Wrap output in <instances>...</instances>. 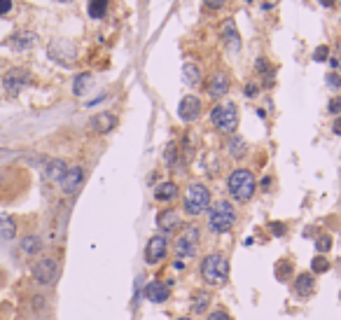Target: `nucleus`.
<instances>
[{"mask_svg": "<svg viewBox=\"0 0 341 320\" xmlns=\"http://www.w3.org/2000/svg\"><path fill=\"white\" fill-rule=\"evenodd\" d=\"M208 217H206V227H208L210 234H227L231 232V227L236 225L238 215H236V208L231 206V201L220 199L215 201L213 206H208Z\"/></svg>", "mask_w": 341, "mask_h": 320, "instance_id": "nucleus-1", "label": "nucleus"}, {"mask_svg": "<svg viewBox=\"0 0 341 320\" xmlns=\"http://www.w3.org/2000/svg\"><path fill=\"white\" fill-rule=\"evenodd\" d=\"M199 276L206 285L220 287L229 281V260L222 253H210L206 255L201 264H199Z\"/></svg>", "mask_w": 341, "mask_h": 320, "instance_id": "nucleus-2", "label": "nucleus"}, {"mask_svg": "<svg viewBox=\"0 0 341 320\" xmlns=\"http://www.w3.org/2000/svg\"><path fill=\"white\" fill-rule=\"evenodd\" d=\"M255 189H257V180L250 168H236L227 178V192L236 204H248L255 196Z\"/></svg>", "mask_w": 341, "mask_h": 320, "instance_id": "nucleus-3", "label": "nucleus"}, {"mask_svg": "<svg viewBox=\"0 0 341 320\" xmlns=\"http://www.w3.org/2000/svg\"><path fill=\"white\" fill-rule=\"evenodd\" d=\"M210 206V189L201 182H192L187 185L185 194H182V210L187 213L189 217L204 215Z\"/></svg>", "mask_w": 341, "mask_h": 320, "instance_id": "nucleus-4", "label": "nucleus"}, {"mask_svg": "<svg viewBox=\"0 0 341 320\" xmlns=\"http://www.w3.org/2000/svg\"><path fill=\"white\" fill-rule=\"evenodd\" d=\"M210 124L220 133H236L238 129V108L234 101H227V103H220L215 105L213 110H210Z\"/></svg>", "mask_w": 341, "mask_h": 320, "instance_id": "nucleus-5", "label": "nucleus"}, {"mask_svg": "<svg viewBox=\"0 0 341 320\" xmlns=\"http://www.w3.org/2000/svg\"><path fill=\"white\" fill-rule=\"evenodd\" d=\"M199 243H201V232H199V227L187 225V227H182V232L178 234L173 248H176V255L180 257V260H189V257L197 255Z\"/></svg>", "mask_w": 341, "mask_h": 320, "instance_id": "nucleus-6", "label": "nucleus"}, {"mask_svg": "<svg viewBox=\"0 0 341 320\" xmlns=\"http://www.w3.org/2000/svg\"><path fill=\"white\" fill-rule=\"evenodd\" d=\"M28 84H31V72L26 68H12L3 75V87L10 96L21 94V89H26Z\"/></svg>", "mask_w": 341, "mask_h": 320, "instance_id": "nucleus-7", "label": "nucleus"}, {"mask_svg": "<svg viewBox=\"0 0 341 320\" xmlns=\"http://www.w3.org/2000/svg\"><path fill=\"white\" fill-rule=\"evenodd\" d=\"M33 278L40 285H52L59 278V262L54 257H42L40 262H35L33 266Z\"/></svg>", "mask_w": 341, "mask_h": 320, "instance_id": "nucleus-8", "label": "nucleus"}, {"mask_svg": "<svg viewBox=\"0 0 341 320\" xmlns=\"http://www.w3.org/2000/svg\"><path fill=\"white\" fill-rule=\"evenodd\" d=\"M50 59L61 63V66H70L77 59V50L70 40H54L50 44Z\"/></svg>", "mask_w": 341, "mask_h": 320, "instance_id": "nucleus-9", "label": "nucleus"}, {"mask_svg": "<svg viewBox=\"0 0 341 320\" xmlns=\"http://www.w3.org/2000/svg\"><path fill=\"white\" fill-rule=\"evenodd\" d=\"M168 255V241H166L164 234H154L152 238L145 245V262L148 264H159V262L166 260Z\"/></svg>", "mask_w": 341, "mask_h": 320, "instance_id": "nucleus-10", "label": "nucleus"}, {"mask_svg": "<svg viewBox=\"0 0 341 320\" xmlns=\"http://www.w3.org/2000/svg\"><path fill=\"white\" fill-rule=\"evenodd\" d=\"M201 112H204V103H201V99L194 94L185 96V99L178 103V117H180L182 121H197L199 117H201Z\"/></svg>", "mask_w": 341, "mask_h": 320, "instance_id": "nucleus-11", "label": "nucleus"}, {"mask_svg": "<svg viewBox=\"0 0 341 320\" xmlns=\"http://www.w3.org/2000/svg\"><path fill=\"white\" fill-rule=\"evenodd\" d=\"M229 87H231L229 75H227V72H222V70H217V72H213V75L208 78V84H206V94H208L213 101H217V99H222V96H227Z\"/></svg>", "mask_w": 341, "mask_h": 320, "instance_id": "nucleus-12", "label": "nucleus"}, {"mask_svg": "<svg viewBox=\"0 0 341 320\" xmlns=\"http://www.w3.org/2000/svg\"><path fill=\"white\" fill-rule=\"evenodd\" d=\"M82 182H84V168L82 166H72L61 180V189H63V194L70 196V194H77V189L82 187Z\"/></svg>", "mask_w": 341, "mask_h": 320, "instance_id": "nucleus-13", "label": "nucleus"}, {"mask_svg": "<svg viewBox=\"0 0 341 320\" xmlns=\"http://www.w3.org/2000/svg\"><path fill=\"white\" fill-rule=\"evenodd\" d=\"M115 127H117V117L112 112H99V115H94L89 119V129L94 133H101V136L110 133Z\"/></svg>", "mask_w": 341, "mask_h": 320, "instance_id": "nucleus-14", "label": "nucleus"}, {"mask_svg": "<svg viewBox=\"0 0 341 320\" xmlns=\"http://www.w3.org/2000/svg\"><path fill=\"white\" fill-rule=\"evenodd\" d=\"M170 297V287L161 281H152L150 285H145V299L150 304H164Z\"/></svg>", "mask_w": 341, "mask_h": 320, "instance_id": "nucleus-15", "label": "nucleus"}, {"mask_svg": "<svg viewBox=\"0 0 341 320\" xmlns=\"http://www.w3.org/2000/svg\"><path fill=\"white\" fill-rule=\"evenodd\" d=\"M222 40H225L229 52H234V54L241 52V35H238V31H236L234 19H227V21L222 23Z\"/></svg>", "mask_w": 341, "mask_h": 320, "instance_id": "nucleus-16", "label": "nucleus"}, {"mask_svg": "<svg viewBox=\"0 0 341 320\" xmlns=\"http://www.w3.org/2000/svg\"><path fill=\"white\" fill-rule=\"evenodd\" d=\"M292 290H295V294H297L299 299H306L311 297V294L315 292V278L313 274H299L297 278H295V285H292Z\"/></svg>", "mask_w": 341, "mask_h": 320, "instance_id": "nucleus-17", "label": "nucleus"}, {"mask_svg": "<svg viewBox=\"0 0 341 320\" xmlns=\"http://www.w3.org/2000/svg\"><path fill=\"white\" fill-rule=\"evenodd\" d=\"M66 171H68V164L63 159H50L47 164H44L42 176H44L47 182H61L63 176H66Z\"/></svg>", "mask_w": 341, "mask_h": 320, "instance_id": "nucleus-18", "label": "nucleus"}, {"mask_svg": "<svg viewBox=\"0 0 341 320\" xmlns=\"http://www.w3.org/2000/svg\"><path fill=\"white\" fill-rule=\"evenodd\" d=\"M157 227L161 232H173L176 227H180V213L176 208H166L157 213Z\"/></svg>", "mask_w": 341, "mask_h": 320, "instance_id": "nucleus-19", "label": "nucleus"}, {"mask_svg": "<svg viewBox=\"0 0 341 320\" xmlns=\"http://www.w3.org/2000/svg\"><path fill=\"white\" fill-rule=\"evenodd\" d=\"M35 42H38V35H35L33 31H19L17 35H12V38L7 40V44H10L12 50H17V52L31 50Z\"/></svg>", "mask_w": 341, "mask_h": 320, "instance_id": "nucleus-20", "label": "nucleus"}, {"mask_svg": "<svg viewBox=\"0 0 341 320\" xmlns=\"http://www.w3.org/2000/svg\"><path fill=\"white\" fill-rule=\"evenodd\" d=\"M154 199L161 201V204H170V201H176L178 199V185L176 182H159L157 185V189H154Z\"/></svg>", "mask_w": 341, "mask_h": 320, "instance_id": "nucleus-21", "label": "nucleus"}, {"mask_svg": "<svg viewBox=\"0 0 341 320\" xmlns=\"http://www.w3.org/2000/svg\"><path fill=\"white\" fill-rule=\"evenodd\" d=\"M210 302H213V294L208 292V290H197V292L192 294V304H189V309H192V313H208V306Z\"/></svg>", "mask_w": 341, "mask_h": 320, "instance_id": "nucleus-22", "label": "nucleus"}, {"mask_svg": "<svg viewBox=\"0 0 341 320\" xmlns=\"http://www.w3.org/2000/svg\"><path fill=\"white\" fill-rule=\"evenodd\" d=\"M227 152H229L234 159H243L248 155V143L243 136H236V133H231L229 140H227Z\"/></svg>", "mask_w": 341, "mask_h": 320, "instance_id": "nucleus-23", "label": "nucleus"}, {"mask_svg": "<svg viewBox=\"0 0 341 320\" xmlns=\"http://www.w3.org/2000/svg\"><path fill=\"white\" fill-rule=\"evenodd\" d=\"M19 248H21L23 255H38L42 250V238L35 236V234H28V236H23L19 241Z\"/></svg>", "mask_w": 341, "mask_h": 320, "instance_id": "nucleus-24", "label": "nucleus"}, {"mask_svg": "<svg viewBox=\"0 0 341 320\" xmlns=\"http://www.w3.org/2000/svg\"><path fill=\"white\" fill-rule=\"evenodd\" d=\"M94 84V78H91V72H80L75 80H72V94L75 96H84L91 89Z\"/></svg>", "mask_w": 341, "mask_h": 320, "instance_id": "nucleus-25", "label": "nucleus"}, {"mask_svg": "<svg viewBox=\"0 0 341 320\" xmlns=\"http://www.w3.org/2000/svg\"><path fill=\"white\" fill-rule=\"evenodd\" d=\"M182 80H185L187 87H197L201 82V68L197 63H185L182 66Z\"/></svg>", "mask_w": 341, "mask_h": 320, "instance_id": "nucleus-26", "label": "nucleus"}, {"mask_svg": "<svg viewBox=\"0 0 341 320\" xmlns=\"http://www.w3.org/2000/svg\"><path fill=\"white\" fill-rule=\"evenodd\" d=\"M14 236H17V222H14V217L3 215L0 217V238L10 241V238H14Z\"/></svg>", "mask_w": 341, "mask_h": 320, "instance_id": "nucleus-27", "label": "nucleus"}, {"mask_svg": "<svg viewBox=\"0 0 341 320\" xmlns=\"http://www.w3.org/2000/svg\"><path fill=\"white\" fill-rule=\"evenodd\" d=\"M108 0H89V5H87V12H89V17L91 19H103L105 14H108Z\"/></svg>", "mask_w": 341, "mask_h": 320, "instance_id": "nucleus-28", "label": "nucleus"}, {"mask_svg": "<svg viewBox=\"0 0 341 320\" xmlns=\"http://www.w3.org/2000/svg\"><path fill=\"white\" fill-rule=\"evenodd\" d=\"M315 250H318L320 255L330 253V250H332V236H330V234H320V236L315 238Z\"/></svg>", "mask_w": 341, "mask_h": 320, "instance_id": "nucleus-29", "label": "nucleus"}, {"mask_svg": "<svg viewBox=\"0 0 341 320\" xmlns=\"http://www.w3.org/2000/svg\"><path fill=\"white\" fill-rule=\"evenodd\" d=\"M311 269H313V274H325V271H330V262L325 260L323 255H315L311 260Z\"/></svg>", "mask_w": 341, "mask_h": 320, "instance_id": "nucleus-30", "label": "nucleus"}, {"mask_svg": "<svg viewBox=\"0 0 341 320\" xmlns=\"http://www.w3.org/2000/svg\"><path fill=\"white\" fill-rule=\"evenodd\" d=\"M327 59H330V47H327V44H320V47H315V52H313V61H315V63H325Z\"/></svg>", "mask_w": 341, "mask_h": 320, "instance_id": "nucleus-31", "label": "nucleus"}, {"mask_svg": "<svg viewBox=\"0 0 341 320\" xmlns=\"http://www.w3.org/2000/svg\"><path fill=\"white\" fill-rule=\"evenodd\" d=\"M206 320H234L225 309H215V311H208L206 313Z\"/></svg>", "mask_w": 341, "mask_h": 320, "instance_id": "nucleus-32", "label": "nucleus"}, {"mask_svg": "<svg viewBox=\"0 0 341 320\" xmlns=\"http://www.w3.org/2000/svg\"><path fill=\"white\" fill-rule=\"evenodd\" d=\"M325 82H327V87H330V89H341V78L336 75V72L325 75Z\"/></svg>", "mask_w": 341, "mask_h": 320, "instance_id": "nucleus-33", "label": "nucleus"}, {"mask_svg": "<svg viewBox=\"0 0 341 320\" xmlns=\"http://www.w3.org/2000/svg\"><path fill=\"white\" fill-rule=\"evenodd\" d=\"M327 110H330L332 115L339 117V115H341V99H332V101H330V105H327Z\"/></svg>", "mask_w": 341, "mask_h": 320, "instance_id": "nucleus-34", "label": "nucleus"}, {"mask_svg": "<svg viewBox=\"0 0 341 320\" xmlns=\"http://www.w3.org/2000/svg\"><path fill=\"white\" fill-rule=\"evenodd\" d=\"M257 91H259L257 84H253V82H248V84H246V89H243V94H246L248 99H255V96H257Z\"/></svg>", "mask_w": 341, "mask_h": 320, "instance_id": "nucleus-35", "label": "nucleus"}, {"mask_svg": "<svg viewBox=\"0 0 341 320\" xmlns=\"http://www.w3.org/2000/svg\"><path fill=\"white\" fill-rule=\"evenodd\" d=\"M7 12H12V0H0V17H5Z\"/></svg>", "mask_w": 341, "mask_h": 320, "instance_id": "nucleus-36", "label": "nucleus"}, {"mask_svg": "<svg viewBox=\"0 0 341 320\" xmlns=\"http://www.w3.org/2000/svg\"><path fill=\"white\" fill-rule=\"evenodd\" d=\"M225 3L227 0H206V7H208V10H220Z\"/></svg>", "mask_w": 341, "mask_h": 320, "instance_id": "nucleus-37", "label": "nucleus"}, {"mask_svg": "<svg viewBox=\"0 0 341 320\" xmlns=\"http://www.w3.org/2000/svg\"><path fill=\"white\" fill-rule=\"evenodd\" d=\"M269 70V63H266V59H257V72H266Z\"/></svg>", "mask_w": 341, "mask_h": 320, "instance_id": "nucleus-38", "label": "nucleus"}, {"mask_svg": "<svg viewBox=\"0 0 341 320\" xmlns=\"http://www.w3.org/2000/svg\"><path fill=\"white\" fill-rule=\"evenodd\" d=\"M332 131H334V133H336V136H341V115H339V117H336V119H334V121H332Z\"/></svg>", "mask_w": 341, "mask_h": 320, "instance_id": "nucleus-39", "label": "nucleus"}, {"mask_svg": "<svg viewBox=\"0 0 341 320\" xmlns=\"http://www.w3.org/2000/svg\"><path fill=\"white\" fill-rule=\"evenodd\" d=\"M271 227H274V234H278V236L283 234V225H271Z\"/></svg>", "mask_w": 341, "mask_h": 320, "instance_id": "nucleus-40", "label": "nucleus"}, {"mask_svg": "<svg viewBox=\"0 0 341 320\" xmlns=\"http://www.w3.org/2000/svg\"><path fill=\"white\" fill-rule=\"evenodd\" d=\"M269 185H271V178H269V176L262 178V187H269Z\"/></svg>", "mask_w": 341, "mask_h": 320, "instance_id": "nucleus-41", "label": "nucleus"}, {"mask_svg": "<svg viewBox=\"0 0 341 320\" xmlns=\"http://www.w3.org/2000/svg\"><path fill=\"white\" fill-rule=\"evenodd\" d=\"M173 269H178V271H182V269H185V266H182V262H180V260H178V262H173Z\"/></svg>", "mask_w": 341, "mask_h": 320, "instance_id": "nucleus-42", "label": "nucleus"}, {"mask_svg": "<svg viewBox=\"0 0 341 320\" xmlns=\"http://www.w3.org/2000/svg\"><path fill=\"white\" fill-rule=\"evenodd\" d=\"M332 68H341V59H332Z\"/></svg>", "mask_w": 341, "mask_h": 320, "instance_id": "nucleus-43", "label": "nucleus"}, {"mask_svg": "<svg viewBox=\"0 0 341 320\" xmlns=\"http://www.w3.org/2000/svg\"><path fill=\"white\" fill-rule=\"evenodd\" d=\"M332 3H334V0H320V5H327V7H332Z\"/></svg>", "mask_w": 341, "mask_h": 320, "instance_id": "nucleus-44", "label": "nucleus"}, {"mask_svg": "<svg viewBox=\"0 0 341 320\" xmlns=\"http://www.w3.org/2000/svg\"><path fill=\"white\" fill-rule=\"evenodd\" d=\"M178 320H194V318H178Z\"/></svg>", "mask_w": 341, "mask_h": 320, "instance_id": "nucleus-45", "label": "nucleus"}, {"mask_svg": "<svg viewBox=\"0 0 341 320\" xmlns=\"http://www.w3.org/2000/svg\"><path fill=\"white\" fill-rule=\"evenodd\" d=\"M61 3H72V0H61Z\"/></svg>", "mask_w": 341, "mask_h": 320, "instance_id": "nucleus-46", "label": "nucleus"}, {"mask_svg": "<svg viewBox=\"0 0 341 320\" xmlns=\"http://www.w3.org/2000/svg\"><path fill=\"white\" fill-rule=\"evenodd\" d=\"M248 3H253V0H248Z\"/></svg>", "mask_w": 341, "mask_h": 320, "instance_id": "nucleus-47", "label": "nucleus"}]
</instances>
